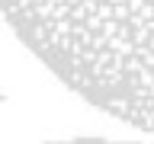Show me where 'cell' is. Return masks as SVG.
<instances>
[{
    "label": "cell",
    "mask_w": 154,
    "mask_h": 144,
    "mask_svg": "<svg viewBox=\"0 0 154 144\" xmlns=\"http://www.w3.org/2000/svg\"><path fill=\"white\" fill-rule=\"evenodd\" d=\"M0 13L71 93L154 138V0H0Z\"/></svg>",
    "instance_id": "obj_1"
},
{
    "label": "cell",
    "mask_w": 154,
    "mask_h": 144,
    "mask_svg": "<svg viewBox=\"0 0 154 144\" xmlns=\"http://www.w3.org/2000/svg\"><path fill=\"white\" fill-rule=\"evenodd\" d=\"M45 144H148V141H116V138H67V141H45Z\"/></svg>",
    "instance_id": "obj_2"
}]
</instances>
